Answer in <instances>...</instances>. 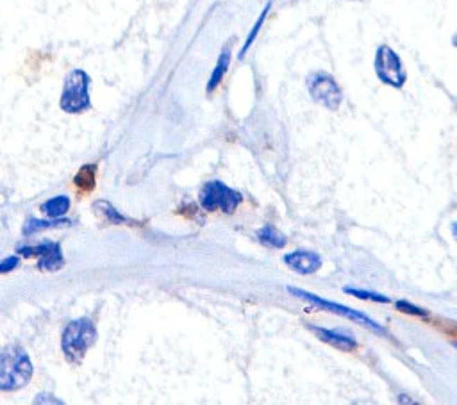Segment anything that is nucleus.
<instances>
[{
  "mask_svg": "<svg viewBox=\"0 0 457 405\" xmlns=\"http://www.w3.org/2000/svg\"><path fill=\"white\" fill-rule=\"evenodd\" d=\"M33 364L29 355L18 345H11L0 352V389L15 391L29 382Z\"/></svg>",
  "mask_w": 457,
  "mask_h": 405,
  "instance_id": "obj_1",
  "label": "nucleus"
},
{
  "mask_svg": "<svg viewBox=\"0 0 457 405\" xmlns=\"http://www.w3.org/2000/svg\"><path fill=\"white\" fill-rule=\"evenodd\" d=\"M97 339V330L95 325L86 318L70 321L63 332V352L70 363H81L88 348Z\"/></svg>",
  "mask_w": 457,
  "mask_h": 405,
  "instance_id": "obj_2",
  "label": "nucleus"
},
{
  "mask_svg": "<svg viewBox=\"0 0 457 405\" xmlns=\"http://www.w3.org/2000/svg\"><path fill=\"white\" fill-rule=\"evenodd\" d=\"M89 77L82 70H72L64 80L61 109L66 113H82L89 109Z\"/></svg>",
  "mask_w": 457,
  "mask_h": 405,
  "instance_id": "obj_3",
  "label": "nucleus"
},
{
  "mask_svg": "<svg viewBox=\"0 0 457 405\" xmlns=\"http://www.w3.org/2000/svg\"><path fill=\"white\" fill-rule=\"evenodd\" d=\"M307 89L313 100L330 111H338L343 102L341 88L327 72H314L307 77Z\"/></svg>",
  "mask_w": 457,
  "mask_h": 405,
  "instance_id": "obj_4",
  "label": "nucleus"
},
{
  "mask_svg": "<svg viewBox=\"0 0 457 405\" xmlns=\"http://www.w3.org/2000/svg\"><path fill=\"white\" fill-rule=\"evenodd\" d=\"M375 73L384 84L391 86V88H402L407 80V73L404 70L402 61H400L397 52L388 45H381L377 48Z\"/></svg>",
  "mask_w": 457,
  "mask_h": 405,
  "instance_id": "obj_5",
  "label": "nucleus"
},
{
  "mask_svg": "<svg viewBox=\"0 0 457 405\" xmlns=\"http://www.w3.org/2000/svg\"><path fill=\"white\" fill-rule=\"evenodd\" d=\"M242 202V195L231 190L220 181H211L200 191V206L206 211H222L233 213Z\"/></svg>",
  "mask_w": 457,
  "mask_h": 405,
  "instance_id": "obj_6",
  "label": "nucleus"
},
{
  "mask_svg": "<svg viewBox=\"0 0 457 405\" xmlns=\"http://www.w3.org/2000/svg\"><path fill=\"white\" fill-rule=\"evenodd\" d=\"M288 291L292 293L293 296H298V298H302V300H307V302L318 305V307L325 309V311L336 312V314H341V316L350 318V320H354V321H359V323H363V325L370 327V329H373V330H382V327L379 325L377 321H373L372 318H368L366 314H363V312L354 311V309H350V307H345V305H341V304H334V302H327V300L318 298V296L313 295V293L302 291V289H296V287H288Z\"/></svg>",
  "mask_w": 457,
  "mask_h": 405,
  "instance_id": "obj_7",
  "label": "nucleus"
},
{
  "mask_svg": "<svg viewBox=\"0 0 457 405\" xmlns=\"http://www.w3.org/2000/svg\"><path fill=\"white\" fill-rule=\"evenodd\" d=\"M284 262L301 275H311L322 268V258L314 252H305V250H298V252H292L284 255Z\"/></svg>",
  "mask_w": 457,
  "mask_h": 405,
  "instance_id": "obj_8",
  "label": "nucleus"
},
{
  "mask_svg": "<svg viewBox=\"0 0 457 405\" xmlns=\"http://www.w3.org/2000/svg\"><path fill=\"white\" fill-rule=\"evenodd\" d=\"M310 329L316 334L318 338L323 339V341L330 343L336 348H341V350H354L356 348V341L350 338V336H343V334L334 332V330H327V329H320L316 325H310Z\"/></svg>",
  "mask_w": 457,
  "mask_h": 405,
  "instance_id": "obj_9",
  "label": "nucleus"
},
{
  "mask_svg": "<svg viewBox=\"0 0 457 405\" xmlns=\"http://www.w3.org/2000/svg\"><path fill=\"white\" fill-rule=\"evenodd\" d=\"M228 64H231V51L225 48V51L220 54V57H218V63H216L215 70H213V73H211V79H209V82H208V93H213V91L220 86V82L224 80L225 73H227Z\"/></svg>",
  "mask_w": 457,
  "mask_h": 405,
  "instance_id": "obj_10",
  "label": "nucleus"
},
{
  "mask_svg": "<svg viewBox=\"0 0 457 405\" xmlns=\"http://www.w3.org/2000/svg\"><path fill=\"white\" fill-rule=\"evenodd\" d=\"M95 179H97V166L95 165H88L82 166L79 170V173L73 179V184L81 193H89V191H93L95 188Z\"/></svg>",
  "mask_w": 457,
  "mask_h": 405,
  "instance_id": "obj_11",
  "label": "nucleus"
},
{
  "mask_svg": "<svg viewBox=\"0 0 457 405\" xmlns=\"http://www.w3.org/2000/svg\"><path fill=\"white\" fill-rule=\"evenodd\" d=\"M258 240L261 241L262 245L270 246V249H283L286 245V237L284 234H280L276 227H271V225H267V227H262L258 231Z\"/></svg>",
  "mask_w": 457,
  "mask_h": 405,
  "instance_id": "obj_12",
  "label": "nucleus"
},
{
  "mask_svg": "<svg viewBox=\"0 0 457 405\" xmlns=\"http://www.w3.org/2000/svg\"><path fill=\"white\" fill-rule=\"evenodd\" d=\"M42 262H39V268L42 270H60L61 264H63V255H61L60 245L51 243L48 250L42 255Z\"/></svg>",
  "mask_w": 457,
  "mask_h": 405,
  "instance_id": "obj_13",
  "label": "nucleus"
},
{
  "mask_svg": "<svg viewBox=\"0 0 457 405\" xmlns=\"http://www.w3.org/2000/svg\"><path fill=\"white\" fill-rule=\"evenodd\" d=\"M68 207H70V199L61 195V197H55V199H51L48 202L43 204L42 211L47 213L51 218H57V216H63L68 211Z\"/></svg>",
  "mask_w": 457,
  "mask_h": 405,
  "instance_id": "obj_14",
  "label": "nucleus"
},
{
  "mask_svg": "<svg viewBox=\"0 0 457 405\" xmlns=\"http://www.w3.org/2000/svg\"><path fill=\"white\" fill-rule=\"evenodd\" d=\"M270 8H271V2H268V4H267V8L262 9V13L259 15L258 21H256V24H254V27H252V30H250L249 38H247L245 45H243L242 52H240V57H243V55H245V52L249 51V47H250V45H252V43H254L256 36H258V34H259V30H261V27H262V24H265V20H267V15H268V11H270Z\"/></svg>",
  "mask_w": 457,
  "mask_h": 405,
  "instance_id": "obj_15",
  "label": "nucleus"
},
{
  "mask_svg": "<svg viewBox=\"0 0 457 405\" xmlns=\"http://www.w3.org/2000/svg\"><path fill=\"white\" fill-rule=\"evenodd\" d=\"M70 222H66V219H63V222H55V219H52V222H43V219H29L26 224V227H24V234H34L38 233V231H42V228H52V227H60V225H68Z\"/></svg>",
  "mask_w": 457,
  "mask_h": 405,
  "instance_id": "obj_16",
  "label": "nucleus"
},
{
  "mask_svg": "<svg viewBox=\"0 0 457 405\" xmlns=\"http://www.w3.org/2000/svg\"><path fill=\"white\" fill-rule=\"evenodd\" d=\"M345 293L352 296H357L361 300H373V302H382V304H388L390 298L384 295H377V293H370V291H363V289H354V287H345Z\"/></svg>",
  "mask_w": 457,
  "mask_h": 405,
  "instance_id": "obj_17",
  "label": "nucleus"
},
{
  "mask_svg": "<svg viewBox=\"0 0 457 405\" xmlns=\"http://www.w3.org/2000/svg\"><path fill=\"white\" fill-rule=\"evenodd\" d=\"M95 206L102 207V209H106V211H102V213H104V215L107 216V219H109V222H113V224H123V222H127V218H123V216L120 215V213L116 211L113 206H111V204L97 202Z\"/></svg>",
  "mask_w": 457,
  "mask_h": 405,
  "instance_id": "obj_18",
  "label": "nucleus"
},
{
  "mask_svg": "<svg viewBox=\"0 0 457 405\" xmlns=\"http://www.w3.org/2000/svg\"><path fill=\"white\" fill-rule=\"evenodd\" d=\"M397 307L400 309V311H402V312H411V314H416V316H425V314H427V312H425L424 309L415 307V305L407 304V302H404V300L397 302Z\"/></svg>",
  "mask_w": 457,
  "mask_h": 405,
  "instance_id": "obj_19",
  "label": "nucleus"
},
{
  "mask_svg": "<svg viewBox=\"0 0 457 405\" xmlns=\"http://www.w3.org/2000/svg\"><path fill=\"white\" fill-rule=\"evenodd\" d=\"M18 266V259L17 258H8L4 262H0V273H6V271H11L13 268Z\"/></svg>",
  "mask_w": 457,
  "mask_h": 405,
  "instance_id": "obj_20",
  "label": "nucleus"
},
{
  "mask_svg": "<svg viewBox=\"0 0 457 405\" xmlns=\"http://www.w3.org/2000/svg\"><path fill=\"white\" fill-rule=\"evenodd\" d=\"M452 234H454V237L457 240V222L456 224H452Z\"/></svg>",
  "mask_w": 457,
  "mask_h": 405,
  "instance_id": "obj_21",
  "label": "nucleus"
},
{
  "mask_svg": "<svg viewBox=\"0 0 457 405\" xmlns=\"http://www.w3.org/2000/svg\"><path fill=\"white\" fill-rule=\"evenodd\" d=\"M452 43H454V47L457 48V33L454 34V38H452Z\"/></svg>",
  "mask_w": 457,
  "mask_h": 405,
  "instance_id": "obj_22",
  "label": "nucleus"
}]
</instances>
